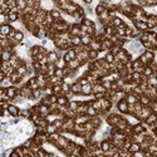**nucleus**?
Segmentation results:
<instances>
[{
    "label": "nucleus",
    "mask_w": 157,
    "mask_h": 157,
    "mask_svg": "<svg viewBox=\"0 0 157 157\" xmlns=\"http://www.w3.org/2000/svg\"><path fill=\"white\" fill-rule=\"evenodd\" d=\"M93 10H94V15H96V16H98L99 14H102V13H103L104 10H107V9H106V8H104L101 3H98V4L94 7V9H93Z\"/></svg>",
    "instance_id": "4c0bfd02"
},
{
    "label": "nucleus",
    "mask_w": 157,
    "mask_h": 157,
    "mask_svg": "<svg viewBox=\"0 0 157 157\" xmlns=\"http://www.w3.org/2000/svg\"><path fill=\"white\" fill-rule=\"evenodd\" d=\"M60 87H62V93H63V94H65V93H68L69 90H70V84H68V83H65V82H63L62 84H60Z\"/></svg>",
    "instance_id": "09e8293b"
},
{
    "label": "nucleus",
    "mask_w": 157,
    "mask_h": 157,
    "mask_svg": "<svg viewBox=\"0 0 157 157\" xmlns=\"http://www.w3.org/2000/svg\"><path fill=\"white\" fill-rule=\"evenodd\" d=\"M99 102H101V111L102 112H106V113L111 112L112 107H113V103L111 101H108L106 98H102V99H99Z\"/></svg>",
    "instance_id": "423d86ee"
},
{
    "label": "nucleus",
    "mask_w": 157,
    "mask_h": 157,
    "mask_svg": "<svg viewBox=\"0 0 157 157\" xmlns=\"http://www.w3.org/2000/svg\"><path fill=\"white\" fill-rule=\"evenodd\" d=\"M21 146H23V147H25V148H28V150H30V147L33 146V140H32L30 137H29V138H27V140L21 143Z\"/></svg>",
    "instance_id": "de8ad7c7"
},
{
    "label": "nucleus",
    "mask_w": 157,
    "mask_h": 157,
    "mask_svg": "<svg viewBox=\"0 0 157 157\" xmlns=\"http://www.w3.org/2000/svg\"><path fill=\"white\" fill-rule=\"evenodd\" d=\"M52 92H53V94H56V96H60V94H63V93H62V87H60L59 84H56V86H52Z\"/></svg>",
    "instance_id": "49530a36"
},
{
    "label": "nucleus",
    "mask_w": 157,
    "mask_h": 157,
    "mask_svg": "<svg viewBox=\"0 0 157 157\" xmlns=\"http://www.w3.org/2000/svg\"><path fill=\"white\" fill-rule=\"evenodd\" d=\"M48 98H49L50 104H54V103H57V98H58V96H56V94H50V96H48Z\"/></svg>",
    "instance_id": "864d4df0"
},
{
    "label": "nucleus",
    "mask_w": 157,
    "mask_h": 157,
    "mask_svg": "<svg viewBox=\"0 0 157 157\" xmlns=\"http://www.w3.org/2000/svg\"><path fill=\"white\" fill-rule=\"evenodd\" d=\"M90 121V123L93 124V128L97 131V130H99L101 127H102V124H103V119H102L101 117H98V116H96V117H92L89 119Z\"/></svg>",
    "instance_id": "f8f14e48"
},
{
    "label": "nucleus",
    "mask_w": 157,
    "mask_h": 157,
    "mask_svg": "<svg viewBox=\"0 0 157 157\" xmlns=\"http://www.w3.org/2000/svg\"><path fill=\"white\" fill-rule=\"evenodd\" d=\"M8 79L10 81V83H11V86H18V84H19L20 82H23V78L16 73V72H14L13 74H11Z\"/></svg>",
    "instance_id": "4468645a"
},
{
    "label": "nucleus",
    "mask_w": 157,
    "mask_h": 157,
    "mask_svg": "<svg viewBox=\"0 0 157 157\" xmlns=\"http://www.w3.org/2000/svg\"><path fill=\"white\" fill-rule=\"evenodd\" d=\"M90 41H92V38L89 35H81V44L83 47H88L90 44Z\"/></svg>",
    "instance_id": "e433bc0d"
},
{
    "label": "nucleus",
    "mask_w": 157,
    "mask_h": 157,
    "mask_svg": "<svg viewBox=\"0 0 157 157\" xmlns=\"http://www.w3.org/2000/svg\"><path fill=\"white\" fill-rule=\"evenodd\" d=\"M47 60H48V63H53V64H56L57 63V60L60 58L59 56V53L57 50H50V52H48L47 54Z\"/></svg>",
    "instance_id": "0eeeda50"
},
{
    "label": "nucleus",
    "mask_w": 157,
    "mask_h": 157,
    "mask_svg": "<svg viewBox=\"0 0 157 157\" xmlns=\"http://www.w3.org/2000/svg\"><path fill=\"white\" fill-rule=\"evenodd\" d=\"M116 108L119 114H127V111H128V104L127 102H126L124 99H121L118 101L116 103Z\"/></svg>",
    "instance_id": "39448f33"
},
{
    "label": "nucleus",
    "mask_w": 157,
    "mask_h": 157,
    "mask_svg": "<svg viewBox=\"0 0 157 157\" xmlns=\"http://www.w3.org/2000/svg\"><path fill=\"white\" fill-rule=\"evenodd\" d=\"M103 58H104V60H106L108 64H113V63H114V56H113V54H111L110 52H107V53L104 54Z\"/></svg>",
    "instance_id": "a18cd8bd"
},
{
    "label": "nucleus",
    "mask_w": 157,
    "mask_h": 157,
    "mask_svg": "<svg viewBox=\"0 0 157 157\" xmlns=\"http://www.w3.org/2000/svg\"><path fill=\"white\" fill-rule=\"evenodd\" d=\"M25 86H27L29 89H32V90L38 89V88H39V87H38V83H37V79H35V77H30V78H28V81L25 82Z\"/></svg>",
    "instance_id": "dca6fc26"
},
{
    "label": "nucleus",
    "mask_w": 157,
    "mask_h": 157,
    "mask_svg": "<svg viewBox=\"0 0 157 157\" xmlns=\"http://www.w3.org/2000/svg\"><path fill=\"white\" fill-rule=\"evenodd\" d=\"M68 33L70 37H81L82 33H81V27L76 23H70L69 24V28H68Z\"/></svg>",
    "instance_id": "7ed1b4c3"
},
{
    "label": "nucleus",
    "mask_w": 157,
    "mask_h": 157,
    "mask_svg": "<svg viewBox=\"0 0 157 157\" xmlns=\"http://www.w3.org/2000/svg\"><path fill=\"white\" fill-rule=\"evenodd\" d=\"M9 157H20V156H19V155H16V153L14 152V150H13V152H11V153L9 155Z\"/></svg>",
    "instance_id": "5fc2aeb1"
},
{
    "label": "nucleus",
    "mask_w": 157,
    "mask_h": 157,
    "mask_svg": "<svg viewBox=\"0 0 157 157\" xmlns=\"http://www.w3.org/2000/svg\"><path fill=\"white\" fill-rule=\"evenodd\" d=\"M88 49L89 50H96V52H101V43L99 41H97V40H94L93 38H92V41H90V44L88 45Z\"/></svg>",
    "instance_id": "5701e85b"
},
{
    "label": "nucleus",
    "mask_w": 157,
    "mask_h": 157,
    "mask_svg": "<svg viewBox=\"0 0 157 157\" xmlns=\"http://www.w3.org/2000/svg\"><path fill=\"white\" fill-rule=\"evenodd\" d=\"M78 106H79V101L72 99V101H69V102H68V106H67V108H68V110H70V111L76 112V110L78 108Z\"/></svg>",
    "instance_id": "72a5a7b5"
},
{
    "label": "nucleus",
    "mask_w": 157,
    "mask_h": 157,
    "mask_svg": "<svg viewBox=\"0 0 157 157\" xmlns=\"http://www.w3.org/2000/svg\"><path fill=\"white\" fill-rule=\"evenodd\" d=\"M65 53L68 54V57L70 58V60H73V59L77 58V53H76V50H74V48H70V49H68Z\"/></svg>",
    "instance_id": "3c124183"
},
{
    "label": "nucleus",
    "mask_w": 157,
    "mask_h": 157,
    "mask_svg": "<svg viewBox=\"0 0 157 157\" xmlns=\"http://www.w3.org/2000/svg\"><path fill=\"white\" fill-rule=\"evenodd\" d=\"M7 19H8V23L11 24V23H16L19 21V14L18 13H13V11H10V13L7 15Z\"/></svg>",
    "instance_id": "a878e982"
},
{
    "label": "nucleus",
    "mask_w": 157,
    "mask_h": 157,
    "mask_svg": "<svg viewBox=\"0 0 157 157\" xmlns=\"http://www.w3.org/2000/svg\"><path fill=\"white\" fill-rule=\"evenodd\" d=\"M5 94L8 96V98L10 99V102L13 101L15 97L19 96V89H18L15 86H10L8 88H5Z\"/></svg>",
    "instance_id": "20e7f679"
},
{
    "label": "nucleus",
    "mask_w": 157,
    "mask_h": 157,
    "mask_svg": "<svg viewBox=\"0 0 157 157\" xmlns=\"http://www.w3.org/2000/svg\"><path fill=\"white\" fill-rule=\"evenodd\" d=\"M89 104L92 106L97 112L101 111V102H99V101H97V99H90V101H89Z\"/></svg>",
    "instance_id": "79ce46f5"
},
{
    "label": "nucleus",
    "mask_w": 157,
    "mask_h": 157,
    "mask_svg": "<svg viewBox=\"0 0 157 157\" xmlns=\"http://www.w3.org/2000/svg\"><path fill=\"white\" fill-rule=\"evenodd\" d=\"M121 117H122V114H119V113L108 112V114H107L106 118H104V122L107 123L108 127H114V126L118 123V121L121 119Z\"/></svg>",
    "instance_id": "f257e3e1"
},
{
    "label": "nucleus",
    "mask_w": 157,
    "mask_h": 157,
    "mask_svg": "<svg viewBox=\"0 0 157 157\" xmlns=\"http://www.w3.org/2000/svg\"><path fill=\"white\" fill-rule=\"evenodd\" d=\"M65 67H67V63H65L64 60H63V58L60 57V58L57 60V63H56V68H57V69H64Z\"/></svg>",
    "instance_id": "37998d69"
},
{
    "label": "nucleus",
    "mask_w": 157,
    "mask_h": 157,
    "mask_svg": "<svg viewBox=\"0 0 157 157\" xmlns=\"http://www.w3.org/2000/svg\"><path fill=\"white\" fill-rule=\"evenodd\" d=\"M49 14L52 15V18H53L54 20H59L60 18L63 16V14H62V11H60V10H58L57 8H53V9H52V10L49 11Z\"/></svg>",
    "instance_id": "bb28decb"
},
{
    "label": "nucleus",
    "mask_w": 157,
    "mask_h": 157,
    "mask_svg": "<svg viewBox=\"0 0 157 157\" xmlns=\"http://www.w3.org/2000/svg\"><path fill=\"white\" fill-rule=\"evenodd\" d=\"M112 157H121V156H119V153H118V152H116V153H113V156H112Z\"/></svg>",
    "instance_id": "4d7b16f0"
},
{
    "label": "nucleus",
    "mask_w": 157,
    "mask_h": 157,
    "mask_svg": "<svg viewBox=\"0 0 157 157\" xmlns=\"http://www.w3.org/2000/svg\"><path fill=\"white\" fill-rule=\"evenodd\" d=\"M13 29H14V27L11 25V24H3V25H0V34L7 38L8 35L13 32Z\"/></svg>",
    "instance_id": "9d476101"
},
{
    "label": "nucleus",
    "mask_w": 157,
    "mask_h": 157,
    "mask_svg": "<svg viewBox=\"0 0 157 157\" xmlns=\"http://www.w3.org/2000/svg\"><path fill=\"white\" fill-rule=\"evenodd\" d=\"M142 132H144V130H143V127L141 126L140 122L132 126V133L133 135H140V133H142Z\"/></svg>",
    "instance_id": "c85d7f7f"
},
{
    "label": "nucleus",
    "mask_w": 157,
    "mask_h": 157,
    "mask_svg": "<svg viewBox=\"0 0 157 157\" xmlns=\"http://www.w3.org/2000/svg\"><path fill=\"white\" fill-rule=\"evenodd\" d=\"M153 74H156V72L155 70H152V68L151 67H144L143 68V72H142V76L144 77V78H148V77H151V76H153Z\"/></svg>",
    "instance_id": "f704fd0d"
},
{
    "label": "nucleus",
    "mask_w": 157,
    "mask_h": 157,
    "mask_svg": "<svg viewBox=\"0 0 157 157\" xmlns=\"http://www.w3.org/2000/svg\"><path fill=\"white\" fill-rule=\"evenodd\" d=\"M56 132H58V131H57L56 127H54V124L48 123V126L45 127V133L47 135H52V133H56Z\"/></svg>",
    "instance_id": "c03bdc74"
},
{
    "label": "nucleus",
    "mask_w": 157,
    "mask_h": 157,
    "mask_svg": "<svg viewBox=\"0 0 157 157\" xmlns=\"http://www.w3.org/2000/svg\"><path fill=\"white\" fill-rule=\"evenodd\" d=\"M144 122H146L148 126L150 124H152V123H155V122H157V116H156V113H151L150 116L144 119Z\"/></svg>",
    "instance_id": "ea45409f"
},
{
    "label": "nucleus",
    "mask_w": 157,
    "mask_h": 157,
    "mask_svg": "<svg viewBox=\"0 0 157 157\" xmlns=\"http://www.w3.org/2000/svg\"><path fill=\"white\" fill-rule=\"evenodd\" d=\"M81 89H82V86L77 81L70 84V92L73 93L74 96H79L81 94Z\"/></svg>",
    "instance_id": "a211bd4d"
},
{
    "label": "nucleus",
    "mask_w": 157,
    "mask_h": 157,
    "mask_svg": "<svg viewBox=\"0 0 157 157\" xmlns=\"http://www.w3.org/2000/svg\"><path fill=\"white\" fill-rule=\"evenodd\" d=\"M96 157H104V155H103V153H99V155H97Z\"/></svg>",
    "instance_id": "13d9d810"
},
{
    "label": "nucleus",
    "mask_w": 157,
    "mask_h": 157,
    "mask_svg": "<svg viewBox=\"0 0 157 157\" xmlns=\"http://www.w3.org/2000/svg\"><path fill=\"white\" fill-rule=\"evenodd\" d=\"M54 76H56L57 78H60V79H63L64 78V73H63V69H57L54 70Z\"/></svg>",
    "instance_id": "603ef678"
},
{
    "label": "nucleus",
    "mask_w": 157,
    "mask_h": 157,
    "mask_svg": "<svg viewBox=\"0 0 157 157\" xmlns=\"http://www.w3.org/2000/svg\"><path fill=\"white\" fill-rule=\"evenodd\" d=\"M47 34H48L47 30H45L43 27H40V28H38L37 37H35V38H38V39H40V40H43V39H45V38H47Z\"/></svg>",
    "instance_id": "c756f323"
},
{
    "label": "nucleus",
    "mask_w": 157,
    "mask_h": 157,
    "mask_svg": "<svg viewBox=\"0 0 157 157\" xmlns=\"http://www.w3.org/2000/svg\"><path fill=\"white\" fill-rule=\"evenodd\" d=\"M8 112L10 113V116L13 117V118H18L19 117V113H20V107H18V106H15V104H13V103H10L9 106H8Z\"/></svg>",
    "instance_id": "6e6552de"
},
{
    "label": "nucleus",
    "mask_w": 157,
    "mask_h": 157,
    "mask_svg": "<svg viewBox=\"0 0 157 157\" xmlns=\"http://www.w3.org/2000/svg\"><path fill=\"white\" fill-rule=\"evenodd\" d=\"M111 147H112V144H111L110 140H102V141H99V148H101V151L103 153L107 152L108 150H111Z\"/></svg>",
    "instance_id": "f3484780"
},
{
    "label": "nucleus",
    "mask_w": 157,
    "mask_h": 157,
    "mask_svg": "<svg viewBox=\"0 0 157 157\" xmlns=\"http://www.w3.org/2000/svg\"><path fill=\"white\" fill-rule=\"evenodd\" d=\"M99 58V53L96 50H88V62H94Z\"/></svg>",
    "instance_id": "7c9ffc66"
},
{
    "label": "nucleus",
    "mask_w": 157,
    "mask_h": 157,
    "mask_svg": "<svg viewBox=\"0 0 157 157\" xmlns=\"http://www.w3.org/2000/svg\"><path fill=\"white\" fill-rule=\"evenodd\" d=\"M24 39H25V33H24L23 30H20V29L15 30V34H14V38H13V40L15 41V43L20 44V43L24 41Z\"/></svg>",
    "instance_id": "9b49d317"
},
{
    "label": "nucleus",
    "mask_w": 157,
    "mask_h": 157,
    "mask_svg": "<svg viewBox=\"0 0 157 157\" xmlns=\"http://www.w3.org/2000/svg\"><path fill=\"white\" fill-rule=\"evenodd\" d=\"M81 96H83V97H90L92 96V84L88 83L86 86H82Z\"/></svg>",
    "instance_id": "2eb2a0df"
},
{
    "label": "nucleus",
    "mask_w": 157,
    "mask_h": 157,
    "mask_svg": "<svg viewBox=\"0 0 157 157\" xmlns=\"http://www.w3.org/2000/svg\"><path fill=\"white\" fill-rule=\"evenodd\" d=\"M0 117H1V113H0Z\"/></svg>",
    "instance_id": "bf43d9fd"
},
{
    "label": "nucleus",
    "mask_w": 157,
    "mask_h": 157,
    "mask_svg": "<svg viewBox=\"0 0 157 157\" xmlns=\"http://www.w3.org/2000/svg\"><path fill=\"white\" fill-rule=\"evenodd\" d=\"M82 24L84 27H88V28H96V21L93 19H90V18H84Z\"/></svg>",
    "instance_id": "473e14b6"
},
{
    "label": "nucleus",
    "mask_w": 157,
    "mask_h": 157,
    "mask_svg": "<svg viewBox=\"0 0 157 157\" xmlns=\"http://www.w3.org/2000/svg\"><path fill=\"white\" fill-rule=\"evenodd\" d=\"M73 121H74V124H84L89 121V117L87 116V114H83V116H76V118Z\"/></svg>",
    "instance_id": "aec40b11"
},
{
    "label": "nucleus",
    "mask_w": 157,
    "mask_h": 157,
    "mask_svg": "<svg viewBox=\"0 0 157 157\" xmlns=\"http://www.w3.org/2000/svg\"><path fill=\"white\" fill-rule=\"evenodd\" d=\"M69 138H67V137H65V136H63V135H60V137L58 138V141L56 142V143H54L53 144V146L54 147H56L58 151H60V152H62V151L65 148V147H67L68 146V143H69Z\"/></svg>",
    "instance_id": "f03ea898"
},
{
    "label": "nucleus",
    "mask_w": 157,
    "mask_h": 157,
    "mask_svg": "<svg viewBox=\"0 0 157 157\" xmlns=\"http://www.w3.org/2000/svg\"><path fill=\"white\" fill-rule=\"evenodd\" d=\"M32 96H33V101H37V99L39 101L41 98V96H43V89H40V88L34 89L32 92Z\"/></svg>",
    "instance_id": "c9c22d12"
},
{
    "label": "nucleus",
    "mask_w": 157,
    "mask_h": 157,
    "mask_svg": "<svg viewBox=\"0 0 157 157\" xmlns=\"http://www.w3.org/2000/svg\"><path fill=\"white\" fill-rule=\"evenodd\" d=\"M69 43H70L72 48H77V47L82 45L81 44V37H70L69 38Z\"/></svg>",
    "instance_id": "2f4dec72"
},
{
    "label": "nucleus",
    "mask_w": 157,
    "mask_h": 157,
    "mask_svg": "<svg viewBox=\"0 0 157 157\" xmlns=\"http://www.w3.org/2000/svg\"><path fill=\"white\" fill-rule=\"evenodd\" d=\"M39 48H40V45L39 44H34V45H32L28 49V57H29V59H33L37 54H39Z\"/></svg>",
    "instance_id": "ddd939ff"
},
{
    "label": "nucleus",
    "mask_w": 157,
    "mask_h": 157,
    "mask_svg": "<svg viewBox=\"0 0 157 157\" xmlns=\"http://www.w3.org/2000/svg\"><path fill=\"white\" fill-rule=\"evenodd\" d=\"M13 52H10V50H3L1 53V56H0V62H9V60L11 59V57H13Z\"/></svg>",
    "instance_id": "6ab92c4d"
},
{
    "label": "nucleus",
    "mask_w": 157,
    "mask_h": 157,
    "mask_svg": "<svg viewBox=\"0 0 157 157\" xmlns=\"http://www.w3.org/2000/svg\"><path fill=\"white\" fill-rule=\"evenodd\" d=\"M4 93H5V89L0 87V96H1V94H4Z\"/></svg>",
    "instance_id": "6e6d98bb"
},
{
    "label": "nucleus",
    "mask_w": 157,
    "mask_h": 157,
    "mask_svg": "<svg viewBox=\"0 0 157 157\" xmlns=\"http://www.w3.org/2000/svg\"><path fill=\"white\" fill-rule=\"evenodd\" d=\"M38 114H39V117L45 118V117L48 116V114H50L49 107L45 106V104H40V103H38Z\"/></svg>",
    "instance_id": "1a4fd4ad"
},
{
    "label": "nucleus",
    "mask_w": 157,
    "mask_h": 157,
    "mask_svg": "<svg viewBox=\"0 0 157 157\" xmlns=\"http://www.w3.org/2000/svg\"><path fill=\"white\" fill-rule=\"evenodd\" d=\"M16 8L21 14V11L27 8V0H16Z\"/></svg>",
    "instance_id": "58836bf2"
},
{
    "label": "nucleus",
    "mask_w": 157,
    "mask_h": 157,
    "mask_svg": "<svg viewBox=\"0 0 157 157\" xmlns=\"http://www.w3.org/2000/svg\"><path fill=\"white\" fill-rule=\"evenodd\" d=\"M86 114H87L89 118H92V117H96V116H97V111H96L94 108L89 104L88 108H87V111H86Z\"/></svg>",
    "instance_id": "a19ab883"
},
{
    "label": "nucleus",
    "mask_w": 157,
    "mask_h": 157,
    "mask_svg": "<svg viewBox=\"0 0 157 157\" xmlns=\"http://www.w3.org/2000/svg\"><path fill=\"white\" fill-rule=\"evenodd\" d=\"M138 103H140L142 107H148V104L151 103V99L147 97V96L141 94L140 97H138Z\"/></svg>",
    "instance_id": "b1692460"
},
{
    "label": "nucleus",
    "mask_w": 157,
    "mask_h": 157,
    "mask_svg": "<svg viewBox=\"0 0 157 157\" xmlns=\"http://www.w3.org/2000/svg\"><path fill=\"white\" fill-rule=\"evenodd\" d=\"M140 151H141V144L140 143H137V142H132L131 143V146L128 148V152L136 155V153H140Z\"/></svg>",
    "instance_id": "4be33fe9"
},
{
    "label": "nucleus",
    "mask_w": 157,
    "mask_h": 157,
    "mask_svg": "<svg viewBox=\"0 0 157 157\" xmlns=\"http://www.w3.org/2000/svg\"><path fill=\"white\" fill-rule=\"evenodd\" d=\"M68 102H69V99L65 97L64 94H60V96H58V98H57V104L58 106H63V107H67L68 106Z\"/></svg>",
    "instance_id": "393cba45"
},
{
    "label": "nucleus",
    "mask_w": 157,
    "mask_h": 157,
    "mask_svg": "<svg viewBox=\"0 0 157 157\" xmlns=\"http://www.w3.org/2000/svg\"><path fill=\"white\" fill-rule=\"evenodd\" d=\"M63 122H64L63 119H56L52 124H54V127H56V128H57V131L59 132V131H60V128H62V126H63Z\"/></svg>",
    "instance_id": "8fccbe9b"
},
{
    "label": "nucleus",
    "mask_w": 157,
    "mask_h": 157,
    "mask_svg": "<svg viewBox=\"0 0 157 157\" xmlns=\"http://www.w3.org/2000/svg\"><path fill=\"white\" fill-rule=\"evenodd\" d=\"M124 101L127 102V104H135L138 102V97H136L133 93H128V94H126Z\"/></svg>",
    "instance_id": "412c9836"
},
{
    "label": "nucleus",
    "mask_w": 157,
    "mask_h": 157,
    "mask_svg": "<svg viewBox=\"0 0 157 157\" xmlns=\"http://www.w3.org/2000/svg\"><path fill=\"white\" fill-rule=\"evenodd\" d=\"M146 83L148 87H152V88H157V78H156V74L148 77L146 79Z\"/></svg>",
    "instance_id": "cd10ccee"
}]
</instances>
